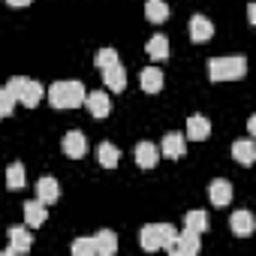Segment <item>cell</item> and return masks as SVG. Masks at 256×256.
Wrapping results in <instances>:
<instances>
[{"label": "cell", "mask_w": 256, "mask_h": 256, "mask_svg": "<svg viewBox=\"0 0 256 256\" xmlns=\"http://www.w3.org/2000/svg\"><path fill=\"white\" fill-rule=\"evenodd\" d=\"M84 84L76 82V78H66V82H54L48 88V102L54 108H78L84 106Z\"/></svg>", "instance_id": "obj_1"}, {"label": "cell", "mask_w": 256, "mask_h": 256, "mask_svg": "<svg viewBox=\"0 0 256 256\" xmlns=\"http://www.w3.org/2000/svg\"><path fill=\"white\" fill-rule=\"evenodd\" d=\"M247 76V58L232 54V58H211L208 60V78L211 82H235Z\"/></svg>", "instance_id": "obj_2"}, {"label": "cell", "mask_w": 256, "mask_h": 256, "mask_svg": "<svg viewBox=\"0 0 256 256\" xmlns=\"http://www.w3.org/2000/svg\"><path fill=\"white\" fill-rule=\"evenodd\" d=\"M16 102H22V106H28V108H34V106H40V100L46 96V88L40 84V82H34V78H28V76H12L10 82H6V88H4Z\"/></svg>", "instance_id": "obj_3"}, {"label": "cell", "mask_w": 256, "mask_h": 256, "mask_svg": "<svg viewBox=\"0 0 256 256\" xmlns=\"http://www.w3.org/2000/svg\"><path fill=\"white\" fill-rule=\"evenodd\" d=\"M175 235H178V229H175L172 223H148V226H142V232H139V244H142L145 250H169V253H172Z\"/></svg>", "instance_id": "obj_4"}, {"label": "cell", "mask_w": 256, "mask_h": 256, "mask_svg": "<svg viewBox=\"0 0 256 256\" xmlns=\"http://www.w3.org/2000/svg\"><path fill=\"white\" fill-rule=\"evenodd\" d=\"M6 235H10V244H6V250L0 256H22V253H28L34 247V238H30L28 226H10Z\"/></svg>", "instance_id": "obj_5"}, {"label": "cell", "mask_w": 256, "mask_h": 256, "mask_svg": "<svg viewBox=\"0 0 256 256\" xmlns=\"http://www.w3.org/2000/svg\"><path fill=\"white\" fill-rule=\"evenodd\" d=\"M60 148H64V154H66V157L78 160V157H84V154H88V136H84V133H78V130H70V133L64 136Z\"/></svg>", "instance_id": "obj_6"}, {"label": "cell", "mask_w": 256, "mask_h": 256, "mask_svg": "<svg viewBox=\"0 0 256 256\" xmlns=\"http://www.w3.org/2000/svg\"><path fill=\"white\" fill-rule=\"evenodd\" d=\"M184 151H187V139H184V133H166L163 136V142H160V154L163 157H169V160H178V157H184Z\"/></svg>", "instance_id": "obj_7"}, {"label": "cell", "mask_w": 256, "mask_h": 256, "mask_svg": "<svg viewBox=\"0 0 256 256\" xmlns=\"http://www.w3.org/2000/svg\"><path fill=\"white\" fill-rule=\"evenodd\" d=\"M199 235L196 232H190V229H184V232H178L175 235V244H172V253L175 256H196L199 253Z\"/></svg>", "instance_id": "obj_8"}, {"label": "cell", "mask_w": 256, "mask_h": 256, "mask_svg": "<svg viewBox=\"0 0 256 256\" xmlns=\"http://www.w3.org/2000/svg\"><path fill=\"white\" fill-rule=\"evenodd\" d=\"M208 199H211V205H214V208L229 205V202H232V184H229L226 178L211 181V184H208Z\"/></svg>", "instance_id": "obj_9"}, {"label": "cell", "mask_w": 256, "mask_h": 256, "mask_svg": "<svg viewBox=\"0 0 256 256\" xmlns=\"http://www.w3.org/2000/svg\"><path fill=\"white\" fill-rule=\"evenodd\" d=\"M100 72H102V84L112 88V94H120V90L126 88V70H124L120 64H112V66H106V70H100Z\"/></svg>", "instance_id": "obj_10"}, {"label": "cell", "mask_w": 256, "mask_h": 256, "mask_svg": "<svg viewBox=\"0 0 256 256\" xmlns=\"http://www.w3.org/2000/svg\"><path fill=\"white\" fill-rule=\"evenodd\" d=\"M84 106H88V112H90L94 118H106V114L112 112V100H108V94H106V90L84 94Z\"/></svg>", "instance_id": "obj_11"}, {"label": "cell", "mask_w": 256, "mask_h": 256, "mask_svg": "<svg viewBox=\"0 0 256 256\" xmlns=\"http://www.w3.org/2000/svg\"><path fill=\"white\" fill-rule=\"evenodd\" d=\"M46 220H48V208H46V202H40V199L24 202V223H28L30 229H40Z\"/></svg>", "instance_id": "obj_12"}, {"label": "cell", "mask_w": 256, "mask_h": 256, "mask_svg": "<svg viewBox=\"0 0 256 256\" xmlns=\"http://www.w3.org/2000/svg\"><path fill=\"white\" fill-rule=\"evenodd\" d=\"M208 136H211V124H208V118H202V114H190V118H187V136H184V139L205 142Z\"/></svg>", "instance_id": "obj_13"}, {"label": "cell", "mask_w": 256, "mask_h": 256, "mask_svg": "<svg viewBox=\"0 0 256 256\" xmlns=\"http://www.w3.org/2000/svg\"><path fill=\"white\" fill-rule=\"evenodd\" d=\"M214 36V24H211V18H205V16H193L190 18V40L193 42H208Z\"/></svg>", "instance_id": "obj_14"}, {"label": "cell", "mask_w": 256, "mask_h": 256, "mask_svg": "<svg viewBox=\"0 0 256 256\" xmlns=\"http://www.w3.org/2000/svg\"><path fill=\"white\" fill-rule=\"evenodd\" d=\"M139 82H142V90H145V94H160V90H163V84H166V78H163V70H160V66H145V70H142V76H139Z\"/></svg>", "instance_id": "obj_15"}, {"label": "cell", "mask_w": 256, "mask_h": 256, "mask_svg": "<svg viewBox=\"0 0 256 256\" xmlns=\"http://www.w3.org/2000/svg\"><path fill=\"white\" fill-rule=\"evenodd\" d=\"M34 187H36V199H40V202H46V205L58 202V196H60V187H58V181H54L52 175H42Z\"/></svg>", "instance_id": "obj_16"}, {"label": "cell", "mask_w": 256, "mask_h": 256, "mask_svg": "<svg viewBox=\"0 0 256 256\" xmlns=\"http://www.w3.org/2000/svg\"><path fill=\"white\" fill-rule=\"evenodd\" d=\"M232 157H235L241 166H253V163H256V145H253V139H238V142H232Z\"/></svg>", "instance_id": "obj_17"}, {"label": "cell", "mask_w": 256, "mask_h": 256, "mask_svg": "<svg viewBox=\"0 0 256 256\" xmlns=\"http://www.w3.org/2000/svg\"><path fill=\"white\" fill-rule=\"evenodd\" d=\"M133 154H136V163H139L142 169H154V166H157V160H160V148H157V145H151V142H139Z\"/></svg>", "instance_id": "obj_18"}, {"label": "cell", "mask_w": 256, "mask_h": 256, "mask_svg": "<svg viewBox=\"0 0 256 256\" xmlns=\"http://www.w3.org/2000/svg\"><path fill=\"white\" fill-rule=\"evenodd\" d=\"M229 229H232V235L247 238V235L253 232V214H250V211H232V217H229Z\"/></svg>", "instance_id": "obj_19"}, {"label": "cell", "mask_w": 256, "mask_h": 256, "mask_svg": "<svg viewBox=\"0 0 256 256\" xmlns=\"http://www.w3.org/2000/svg\"><path fill=\"white\" fill-rule=\"evenodd\" d=\"M94 244H96V253L100 256H114L118 253V235L112 229H100L96 238H94Z\"/></svg>", "instance_id": "obj_20"}, {"label": "cell", "mask_w": 256, "mask_h": 256, "mask_svg": "<svg viewBox=\"0 0 256 256\" xmlns=\"http://www.w3.org/2000/svg\"><path fill=\"white\" fill-rule=\"evenodd\" d=\"M145 48H148V58H151V60H166V58H169V36L154 34Z\"/></svg>", "instance_id": "obj_21"}, {"label": "cell", "mask_w": 256, "mask_h": 256, "mask_svg": "<svg viewBox=\"0 0 256 256\" xmlns=\"http://www.w3.org/2000/svg\"><path fill=\"white\" fill-rule=\"evenodd\" d=\"M145 18L151 24H163L169 18V4H166V0H148V4H145Z\"/></svg>", "instance_id": "obj_22"}, {"label": "cell", "mask_w": 256, "mask_h": 256, "mask_svg": "<svg viewBox=\"0 0 256 256\" xmlns=\"http://www.w3.org/2000/svg\"><path fill=\"white\" fill-rule=\"evenodd\" d=\"M96 160H100L102 169H114V166L120 163V151H118L112 142H102V145L96 148Z\"/></svg>", "instance_id": "obj_23"}, {"label": "cell", "mask_w": 256, "mask_h": 256, "mask_svg": "<svg viewBox=\"0 0 256 256\" xmlns=\"http://www.w3.org/2000/svg\"><path fill=\"white\" fill-rule=\"evenodd\" d=\"M24 184H28L24 166H22V163H10V169H6V187H10V190H22Z\"/></svg>", "instance_id": "obj_24"}, {"label": "cell", "mask_w": 256, "mask_h": 256, "mask_svg": "<svg viewBox=\"0 0 256 256\" xmlns=\"http://www.w3.org/2000/svg\"><path fill=\"white\" fill-rule=\"evenodd\" d=\"M184 229H190V232H196V235L208 232V214H205V211H190V214L184 217Z\"/></svg>", "instance_id": "obj_25"}, {"label": "cell", "mask_w": 256, "mask_h": 256, "mask_svg": "<svg viewBox=\"0 0 256 256\" xmlns=\"http://www.w3.org/2000/svg\"><path fill=\"white\" fill-rule=\"evenodd\" d=\"M72 253H76V256H94V253H96L94 238H76V241H72Z\"/></svg>", "instance_id": "obj_26"}, {"label": "cell", "mask_w": 256, "mask_h": 256, "mask_svg": "<svg viewBox=\"0 0 256 256\" xmlns=\"http://www.w3.org/2000/svg\"><path fill=\"white\" fill-rule=\"evenodd\" d=\"M94 64H96L100 70H106V66L118 64V52H114V48H100V52H96V58H94Z\"/></svg>", "instance_id": "obj_27"}, {"label": "cell", "mask_w": 256, "mask_h": 256, "mask_svg": "<svg viewBox=\"0 0 256 256\" xmlns=\"http://www.w3.org/2000/svg\"><path fill=\"white\" fill-rule=\"evenodd\" d=\"M16 112V100L6 94V90H0V120H4V118H10Z\"/></svg>", "instance_id": "obj_28"}, {"label": "cell", "mask_w": 256, "mask_h": 256, "mask_svg": "<svg viewBox=\"0 0 256 256\" xmlns=\"http://www.w3.org/2000/svg\"><path fill=\"white\" fill-rule=\"evenodd\" d=\"M247 22L256 24V6H253V4H247Z\"/></svg>", "instance_id": "obj_29"}, {"label": "cell", "mask_w": 256, "mask_h": 256, "mask_svg": "<svg viewBox=\"0 0 256 256\" xmlns=\"http://www.w3.org/2000/svg\"><path fill=\"white\" fill-rule=\"evenodd\" d=\"M6 4H10V6H30L34 0H6Z\"/></svg>", "instance_id": "obj_30"}, {"label": "cell", "mask_w": 256, "mask_h": 256, "mask_svg": "<svg viewBox=\"0 0 256 256\" xmlns=\"http://www.w3.org/2000/svg\"><path fill=\"white\" fill-rule=\"evenodd\" d=\"M247 133H250V136L256 133V118H250V120H247Z\"/></svg>", "instance_id": "obj_31"}]
</instances>
